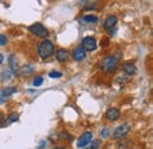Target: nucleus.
<instances>
[{
  "label": "nucleus",
  "instance_id": "2",
  "mask_svg": "<svg viewBox=\"0 0 153 149\" xmlns=\"http://www.w3.org/2000/svg\"><path fill=\"white\" fill-rule=\"evenodd\" d=\"M118 62H119V59H118L117 56L106 57L101 62L100 68H101V70L104 72H113V71L117 70V68H118Z\"/></svg>",
  "mask_w": 153,
  "mask_h": 149
},
{
  "label": "nucleus",
  "instance_id": "17",
  "mask_svg": "<svg viewBox=\"0 0 153 149\" xmlns=\"http://www.w3.org/2000/svg\"><path fill=\"white\" fill-rule=\"evenodd\" d=\"M59 136H60L61 140H65V141H72V140H73L72 135H70L67 131H62V132H60Z\"/></svg>",
  "mask_w": 153,
  "mask_h": 149
},
{
  "label": "nucleus",
  "instance_id": "21",
  "mask_svg": "<svg viewBox=\"0 0 153 149\" xmlns=\"http://www.w3.org/2000/svg\"><path fill=\"white\" fill-rule=\"evenodd\" d=\"M48 76H50L51 78H60V77L62 76V74H61V72H58V71H52V72L48 74Z\"/></svg>",
  "mask_w": 153,
  "mask_h": 149
},
{
  "label": "nucleus",
  "instance_id": "12",
  "mask_svg": "<svg viewBox=\"0 0 153 149\" xmlns=\"http://www.w3.org/2000/svg\"><path fill=\"white\" fill-rule=\"evenodd\" d=\"M85 57H86V52H85L80 46L76 47V50L73 51V58H74L76 60H82Z\"/></svg>",
  "mask_w": 153,
  "mask_h": 149
},
{
  "label": "nucleus",
  "instance_id": "18",
  "mask_svg": "<svg viewBox=\"0 0 153 149\" xmlns=\"http://www.w3.org/2000/svg\"><path fill=\"white\" fill-rule=\"evenodd\" d=\"M42 83H44V77H41V76L34 77V79H33V85L34 87H40Z\"/></svg>",
  "mask_w": 153,
  "mask_h": 149
},
{
  "label": "nucleus",
  "instance_id": "3",
  "mask_svg": "<svg viewBox=\"0 0 153 149\" xmlns=\"http://www.w3.org/2000/svg\"><path fill=\"white\" fill-rule=\"evenodd\" d=\"M28 30H30L31 33L36 35L37 37L45 38L48 36V30H47L42 24H40V23H36V24L31 25V26L28 27Z\"/></svg>",
  "mask_w": 153,
  "mask_h": 149
},
{
  "label": "nucleus",
  "instance_id": "1",
  "mask_svg": "<svg viewBox=\"0 0 153 149\" xmlns=\"http://www.w3.org/2000/svg\"><path fill=\"white\" fill-rule=\"evenodd\" d=\"M38 52H39V56L41 57L42 59H47L53 55L54 52V45L51 40L48 39H45L42 40L38 46Z\"/></svg>",
  "mask_w": 153,
  "mask_h": 149
},
{
  "label": "nucleus",
  "instance_id": "28",
  "mask_svg": "<svg viewBox=\"0 0 153 149\" xmlns=\"http://www.w3.org/2000/svg\"><path fill=\"white\" fill-rule=\"evenodd\" d=\"M4 102H5V99H2V98H0V104H1V103H4Z\"/></svg>",
  "mask_w": 153,
  "mask_h": 149
},
{
  "label": "nucleus",
  "instance_id": "26",
  "mask_svg": "<svg viewBox=\"0 0 153 149\" xmlns=\"http://www.w3.org/2000/svg\"><path fill=\"white\" fill-rule=\"evenodd\" d=\"M2 62H4V55L0 53V64H2Z\"/></svg>",
  "mask_w": 153,
  "mask_h": 149
},
{
  "label": "nucleus",
  "instance_id": "9",
  "mask_svg": "<svg viewBox=\"0 0 153 149\" xmlns=\"http://www.w3.org/2000/svg\"><path fill=\"white\" fill-rule=\"evenodd\" d=\"M8 64H10V68H11V74H18V63H17V59H16V56L11 55L10 58H8Z\"/></svg>",
  "mask_w": 153,
  "mask_h": 149
},
{
  "label": "nucleus",
  "instance_id": "8",
  "mask_svg": "<svg viewBox=\"0 0 153 149\" xmlns=\"http://www.w3.org/2000/svg\"><path fill=\"white\" fill-rule=\"evenodd\" d=\"M117 23H118V18H117L115 16H111V17H108V18L105 20V23H104V29L107 30V31H110L111 29L114 27Z\"/></svg>",
  "mask_w": 153,
  "mask_h": 149
},
{
  "label": "nucleus",
  "instance_id": "16",
  "mask_svg": "<svg viewBox=\"0 0 153 149\" xmlns=\"http://www.w3.org/2000/svg\"><path fill=\"white\" fill-rule=\"evenodd\" d=\"M21 71H22V74H25V76H28V74H31L34 71V68H33L32 65H25V66L21 69Z\"/></svg>",
  "mask_w": 153,
  "mask_h": 149
},
{
  "label": "nucleus",
  "instance_id": "27",
  "mask_svg": "<svg viewBox=\"0 0 153 149\" xmlns=\"http://www.w3.org/2000/svg\"><path fill=\"white\" fill-rule=\"evenodd\" d=\"M54 149H66L65 147H56Z\"/></svg>",
  "mask_w": 153,
  "mask_h": 149
},
{
  "label": "nucleus",
  "instance_id": "20",
  "mask_svg": "<svg viewBox=\"0 0 153 149\" xmlns=\"http://www.w3.org/2000/svg\"><path fill=\"white\" fill-rule=\"evenodd\" d=\"M101 137H104V138H107V137H110V134H111V130H110V128H104L102 130H101Z\"/></svg>",
  "mask_w": 153,
  "mask_h": 149
},
{
  "label": "nucleus",
  "instance_id": "23",
  "mask_svg": "<svg viewBox=\"0 0 153 149\" xmlns=\"http://www.w3.org/2000/svg\"><path fill=\"white\" fill-rule=\"evenodd\" d=\"M7 44V38L6 36H4V35H0V46H2V45H6Z\"/></svg>",
  "mask_w": 153,
  "mask_h": 149
},
{
  "label": "nucleus",
  "instance_id": "24",
  "mask_svg": "<svg viewBox=\"0 0 153 149\" xmlns=\"http://www.w3.org/2000/svg\"><path fill=\"white\" fill-rule=\"evenodd\" d=\"M117 81H118V83H123V82H124V83H127V82L130 81V78H128V77H118Z\"/></svg>",
  "mask_w": 153,
  "mask_h": 149
},
{
  "label": "nucleus",
  "instance_id": "19",
  "mask_svg": "<svg viewBox=\"0 0 153 149\" xmlns=\"http://www.w3.org/2000/svg\"><path fill=\"white\" fill-rule=\"evenodd\" d=\"M99 147H100V141H99V140H96V141H92V142L90 143L88 148H86V149H98Z\"/></svg>",
  "mask_w": 153,
  "mask_h": 149
},
{
  "label": "nucleus",
  "instance_id": "14",
  "mask_svg": "<svg viewBox=\"0 0 153 149\" xmlns=\"http://www.w3.org/2000/svg\"><path fill=\"white\" fill-rule=\"evenodd\" d=\"M82 20L85 21V23H91V24H96V23H98V20H99V18L98 17H96V16H90V14H87V16H85L84 18H82Z\"/></svg>",
  "mask_w": 153,
  "mask_h": 149
},
{
  "label": "nucleus",
  "instance_id": "15",
  "mask_svg": "<svg viewBox=\"0 0 153 149\" xmlns=\"http://www.w3.org/2000/svg\"><path fill=\"white\" fill-rule=\"evenodd\" d=\"M19 118V115L16 114V112H12L11 115H8V117L6 118V123L10 124V123H13V122H17Z\"/></svg>",
  "mask_w": 153,
  "mask_h": 149
},
{
  "label": "nucleus",
  "instance_id": "7",
  "mask_svg": "<svg viewBox=\"0 0 153 149\" xmlns=\"http://www.w3.org/2000/svg\"><path fill=\"white\" fill-rule=\"evenodd\" d=\"M123 71L125 72L126 74H128V76H131V74H137V66L134 65V63H125L124 65H123Z\"/></svg>",
  "mask_w": 153,
  "mask_h": 149
},
{
  "label": "nucleus",
  "instance_id": "22",
  "mask_svg": "<svg viewBox=\"0 0 153 149\" xmlns=\"http://www.w3.org/2000/svg\"><path fill=\"white\" fill-rule=\"evenodd\" d=\"M11 76H12V74H11V71H6V70H5V71H2V74H1V78H2V79H8V78H10Z\"/></svg>",
  "mask_w": 153,
  "mask_h": 149
},
{
  "label": "nucleus",
  "instance_id": "11",
  "mask_svg": "<svg viewBox=\"0 0 153 149\" xmlns=\"http://www.w3.org/2000/svg\"><path fill=\"white\" fill-rule=\"evenodd\" d=\"M56 57H57V59L59 62H65V60H67L70 58V53H68L67 50L60 49V50H58L57 52H56Z\"/></svg>",
  "mask_w": 153,
  "mask_h": 149
},
{
  "label": "nucleus",
  "instance_id": "13",
  "mask_svg": "<svg viewBox=\"0 0 153 149\" xmlns=\"http://www.w3.org/2000/svg\"><path fill=\"white\" fill-rule=\"evenodd\" d=\"M14 93H17V89L14 87H7V88L1 90V96L2 97H8V96L13 95Z\"/></svg>",
  "mask_w": 153,
  "mask_h": 149
},
{
  "label": "nucleus",
  "instance_id": "25",
  "mask_svg": "<svg viewBox=\"0 0 153 149\" xmlns=\"http://www.w3.org/2000/svg\"><path fill=\"white\" fill-rule=\"evenodd\" d=\"M94 8H96L94 5H93V6H86V7H85V10H94Z\"/></svg>",
  "mask_w": 153,
  "mask_h": 149
},
{
  "label": "nucleus",
  "instance_id": "4",
  "mask_svg": "<svg viewBox=\"0 0 153 149\" xmlns=\"http://www.w3.org/2000/svg\"><path fill=\"white\" fill-rule=\"evenodd\" d=\"M84 51L91 52L94 51L97 49V40L94 37H85L81 41V46H80Z\"/></svg>",
  "mask_w": 153,
  "mask_h": 149
},
{
  "label": "nucleus",
  "instance_id": "6",
  "mask_svg": "<svg viewBox=\"0 0 153 149\" xmlns=\"http://www.w3.org/2000/svg\"><path fill=\"white\" fill-rule=\"evenodd\" d=\"M92 132H90V131H86V132H84L80 137H79V140H78V143H76V147L78 148H85L87 144H90L91 142H92Z\"/></svg>",
  "mask_w": 153,
  "mask_h": 149
},
{
  "label": "nucleus",
  "instance_id": "5",
  "mask_svg": "<svg viewBox=\"0 0 153 149\" xmlns=\"http://www.w3.org/2000/svg\"><path fill=\"white\" fill-rule=\"evenodd\" d=\"M131 130V127H130V124H127V123H124V124H121V126H119L117 129L114 130L113 132V138L115 140H119V138H123L124 136H126L127 134H128V131Z\"/></svg>",
  "mask_w": 153,
  "mask_h": 149
},
{
  "label": "nucleus",
  "instance_id": "10",
  "mask_svg": "<svg viewBox=\"0 0 153 149\" xmlns=\"http://www.w3.org/2000/svg\"><path fill=\"white\" fill-rule=\"evenodd\" d=\"M106 117L108 120H111V121H117L120 117V111L118 109H115V108H111L106 112Z\"/></svg>",
  "mask_w": 153,
  "mask_h": 149
}]
</instances>
